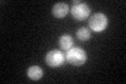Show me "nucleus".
<instances>
[{
    "label": "nucleus",
    "mask_w": 126,
    "mask_h": 84,
    "mask_svg": "<svg viewBox=\"0 0 126 84\" xmlns=\"http://www.w3.org/2000/svg\"><path fill=\"white\" fill-rule=\"evenodd\" d=\"M77 38L80 40V41H87L92 37V34H90V31L86 27H81L77 31Z\"/></svg>",
    "instance_id": "8"
},
{
    "label": "nucleus",
    "mask_w": 126,
    "mask_h": 84,
    "mask_svg": "<svg viewBox=\"0 0 126 84\" xmlns=\"http://www.w3.org/2000/svg\"><path fill=\"white\" fill-rule=\"evenodd\" d=\"M27 76L29 78L34 80V81H37V80H40L43 76V70L40 66L38 65H33L31 66L29 69H27Z\"/></svg>",
    "instance_id": "7"
},
{
    "label": "nucleus",
    "mask_w": 126,
    "mask_h": 84,
    "mask_svg": "<svg viewBox=\"0 0 126 84\" xmlns=\"http://www.w3.org/2000/svg\"><path fill=\"white\" fill-rule=\"evenodd\" d=\"M65 61V55L62 53L61 50H49L45 56V62L49 67L56 68V67H60L63 65Z\"/></svg>",
    "instance_id": "3"
},
{
    "label": "nucleus",
    "mask_w": 126,
    "mask_h": 84,
    "mask_svg": "<svg viewBox=\"0 0 126 84\" xmlns=\"http://www.w3.org/2000/svg\"><path fill=\"white\" fill-rule=\"evenodd\" d=\"M87 55L85 50L80 47H72L65 55V60L73 66H81L86 62Z\"/></svg>",
    "instance_id": "1"
},
{
    "label": "nucleus",
    "mask_w": 126,
    "mask_h": 84,
    "mask_svg": "<svg viewBox=\"0 0 126 84\" xmlns=\"http://www.w3.org/2000/svg\"><path fill=\"white\" fill-rule=\"evenodd\" d=\"M74 44V39L69 35H63L59 38V45L62 50H68Z\"/></svg>",
    "instance_id": "6"
},
{
    "label": "nucleus",
    "mask_w": 126,
    "mask_h": 84,
    "mask_svg": "<svg viewBox=\"0 0 126 84\" xmlns=\"http://www.w3.org/2000/svg\"><path fill=\"white\" fill-rule=\"evenodd\" d=\"M88 25L90 27V30H93L94 32H97V33H100V32H103L107 27L108 19L106 17V15L102 13H97L89 18Z\"/></svg>",
    "instance_id": "2"
},
{
    "label": "nucleus",
    "mask_w": 126,
    "mask_h": 84,
    "mask_svg": "<svg viewBox=\"0 0 126 84\" xmlns=\"http://www.w3.org/2000/svg\"><path fill=\"white\" fill-rule=\"evenodd\" d=\"M68 12H69V7L64 2H59L53 6V15L54 17H56L58 19L64 18L68 14Z\"/></svg>",
    "instance_id": "5"
},
{
    "label": "nucleus",
    "mask_w": 126,
    "mask_h": 84,
    "mask_svg": "<svg viewBox=\"0 0 126 84\" xmlns=\"http://www.w3.org/2000/svg\"><path fill=\"white\" fill-rule=\"evenodd\" d=\"M90 14V9L88 4L81 2L77 5L72 6V16L76 20H85Z\"/></svg>",
    "instance_id": "4"
}]
</instances>
